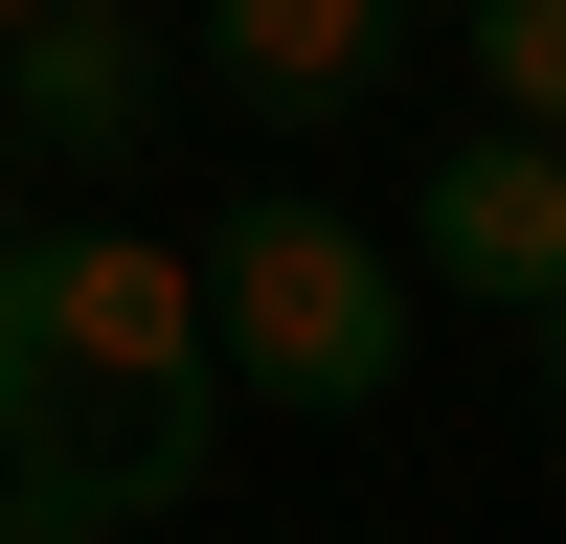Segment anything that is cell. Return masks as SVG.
Instances as JSON below:
<instances>
[{"mask_svg":"<svg viewBox=\"0 0 566 544\" xmlns=\"http://www.w3.org/2000/svg\"><path fill=\"white\" fill-rule=\"evenodd\" d=\"M205 363L250 408H386L408 386V250L340 227V205H295V181H250L205 227Z\"/></svg>","mask_w":566,"mask_h":544,"instance_id":"obj_2","label":"cell"},{"mask_svg":"<svg viewBox=\"0 0 566 544\" xmlns=\"http://www.w3.org/2000/svg\"><path fill=\"white\" fill-rule=\"evenodd\" d=\"M544 363H566V317H544Z\"/></svg>","mask_w":566,"mask_h":544,"instance_id":"obj_7","label":"cell"},{"mask_svg":"<svg viewBox=\"0 0 566 544\" xmlns=\"http://www.w3.org/2000/svg\"><path fill=\"white\" fill-rule=\"evenodd\" d=\"M453 45H476V91L522 136H566V0H453Z\"/></svg>","mask_w":566,"mask_h":544,"instance_id":"obj_6","label":"cell"},{"mask_svg":"<svg viewBox=\"0 0 566 544\" xmlns=\"http://www.w3.org/2000/svg\"><path fill=\"white\" fill-rule=\"evenodd\" d=\"M0 136H23V159L159 136V0H23V23H0Z\"/></svg>","mask_w":566,"mask_h":544,"instance_id":"obj_4","label":"cell"},{"mask_svg":"<svg viewBox=\"0 0 566 544\" xmlns=\"http://www.w3.org/2000/svg\"><path fill=\"white\" fill-rule=\"evenodd\" d=\"M408 272H453L476 317H566V136H453L431 205H408Z\"/></svg>","mask_w":566,"mask_h":544,"instance_id":"obj_3","label":"cell"},{"mask_svg":"<svg viewBox=\"0 0 566 544\" xmlns=\"http://www.w3.org/2000/svg\"><path fill=\"white\" fill-rule=\"evenodd\" d=\"M0 23H23V0H0Z\"/></svg>","mask_w":566,"mask_h":544,"instance_id":"obj_8","label":"cell"},{"mask_svg":"<svg viewBox=\"0 0 566 544\" xmlns=\"http://www.w3.org/2000/svg\"><path fill=\"white\" fill-rule=\"evenodd\" d=\"M205 250H159V227H0V477L69 499L91 544L159 522V499H205Z\"/></svg>","mask_w":566,"mask_h":544,"instance_id":"obj_1","label":"cell"},{"mask_svg":"<svg viewBox=\"0 0 566 544\" xmlns=\"http://www.w3.org/2000/svg\"><path fill=\"white\" fill-rule=\"evenodd\" d=\"M386 69H408V0H205V91L272 136H340Z\"/></svg>","mask_w":566,"mask_h":544,"instance_id":"obj_5","label":"cell"}]
</instances>
